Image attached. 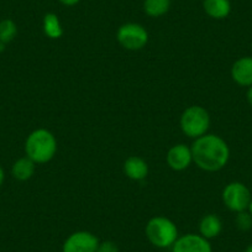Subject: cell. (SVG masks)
<instances>
[{
    "label": "cell",
    "mask_w": 252,
    "mask_h": 252,
    "mask_svg": "<svg viewBox=\"0 0 252 252\" xmlns=\"http://www.w3.org/2000/svg\"><path fill=\"white\" fill-rule=\"evenodd\" d=\"M192 156L199 168L208 172L221 169L229 159L230 151L226 142L215 135H205L195 140Z\"/></svg>",
    "instance_id": "cell-1"
},
{
    "label": "cell",
    "mask_w": 252,
    "mask_h": 252,
    "mask_svg": "<svg viewBox=\"0 0 252 252\" xmlns=\"http://www.w3.org/2000/svg\"><path fill=\"white\" fill-rule=\"evenodd\" d=\"M57 144L50 131L45 129L36 130L31 132L25 144L26 155L35 163L48 162L56 154Z\"/></svg>",
    "instance_id": "cell-2"
},
{
    "label": "cell",
    "mask_w": 252,
    "mask_h": 252,
    "mask_svg": "<svg viewBox=\"0 0 252 252\" xmlns=\"http://www.w3.org/2000/svg\"><path fill=\"white\" fill-rule=\"evenodd\" d=\"M146 236L152 245L159 249L173 246L178 239V230L169 219L163 217L152 218L146 225Z\"/></svg>",
    "instance_id": "cell-3"
},
{
    "label": "cell",
    "mask_w": 252,
    "mask_h": 252,
    "mask_svg": "<svg viewBox=\"0 0 252 252\" xmlns=\"http://www.w3.org/2000/svg\"><path fill=\"white\" fill-rule=\"evenodd\" d=\"M210 124L207 110L200 106H190L181 118V127L189 137H200L205 134Z\"/></svg>",
    "instance_id": "cell-4"
},
{
    "label": "cell",
    "mask_w": 252,
    "mask_h": 252,
    "mask_svg": "<svg viewBox=\"0 0 252 252\" xmlns=\"http://www.w3.org/2000/svg\"><path fill=\"white\" fill-rule=\"evenodd\" d=\"M225 205L232 212L241 213L249 208L251 203V193L249 189L239 182H234L226 186L222 192Z\"/></svg>",
    "instance_id": "cell-5"
},
{
    "label": "cell",
    "mask_w": 252,
    "mask_h": 252,
    "mask_svg": "<svg viewBox=\"0 0 252 252\" xmlns=\"http://www.w3.org/2000/svg\"><path fill=\"white\" fill-rule=\"evenodd\" d=\"M149 40L147 31L139 24H125L118 31V41L127 50H140Z\"/></svg>",
    "instance_id": "cell-6"
},
{
    "label": "cell",
    "mask_w": 252,
    "mask_h": 252,
    "mask_svg": "<svg viewBox=\"0 0 252 252\" xmlns=\"http://www.w3.org/2000/svg\"><path fill=\"white\" fill-rule=\"evenodd\" d=\"M99 240L93 234L78 231L72 234L63 244L62 252H96Z\"/></svg>",
    "instance_id": "cell-7"
},
{
    "label": "cell",
    "mask_w": 252,
    "mask_h": 252,
    "mask_svg": "<svg viewBox=\"0 0 252 252\" xmlns=\"http://www.w3.org/2000/svg\"><path fill=\"white\" fill-rule=\"evenodd\" d=\"M172 252H212V246L202 235L188 234L176 240Z\"/></svg>",
    "instance_id": "cell-8"
},
{
    "label": "cell",
    "mask_w": 252,
    "mask_h": 252,
    "mask_svg": "<svg viewBox=\"0 0 252 252\" xmlns=\"http://www.w3.org/2000/svg\"><path fill=\"white\" fill-rule=\"evenodd\" d=\"M192 159V150H189L184 145H176L169 150L168 155H167V162L174 171L186 169L190 164Z\"/></svg>",
    "instance_id": "cell-9"
},
{
    "label": "cell",
    "mask_w": 252,
    "mask_h": 252,
    "mask_svg": "<svg viewBox=\"0 0 252 252\" xmlns=\"http://www.w3.org/2000/svg\"><path fill=\"white\" fill-rule=\"evenodd\" d=\"M232 79L242 87H252V57L240 58L231 68Z\"/></svg>",
    "instance_id": "cell-10"
},
{
    "label": "cell",
    "mask_w": 252,
    "mask_h": 252,
    "mask_svg": "<svg viewBox=\"0 0 252 252\" xmlns=\"http://www.w3.org/2000/svg\"><path fill=\"white\" fill-rule=\"evenodd\" d=\"M124 171L129 178L135 179V181H141L147 176L149 168H147V164L144 159L132 156L126 159L125 164H124Z\"/></svg>",
    "instance_id": "cell-11"
},
{
    "label": "cell",
    "mask_w": 252,
    "mask_h": 252,
    "mask_svg": "<svg viewBox=\"0 0 252 252\" xmlns=\"http://www.w3.org/2000/svg\"><path fill=\"white\" fill-rule=\"evenodd\" d=\"M203 6L205 13L214 19L226 18L231 10L230 0H204Z\"/></svg>",
    "instance_id": "cell-12"
},
{
    "label": "cell",
    "mask_w": 252,
    "mask_h": 252,
    "mask_svg": "<svg viewBox=\"0 0 252 252\" xmlns=\"http://www.w3.org/2000/svg\"><path fill=\"white\" fill-rule=\"evenodd\" d=\"M221 221H220L219 218L214 214L207 215L202 219L199 225L200 235L205 239H213V237H217L218 235L221 231Z\"/></svg>",
    "instance_id": "cell-13"
},
{
    "label": "cell",
    "mask_w": 252,
    "mask_h": 252,
    "mask_svg": "<svg viewBox=\"0 0 252 252\" xmlns=\"http://www.w3.org/2000/svg\"><path fill=\"white\" fill-rule=\"evenodd\" d=\"M33 172H35V162L29 157L18 159L11 169L14 178H16L18 181H28L32 177Z\"/></svg>",
    "instance_id": "cell-14"
},
{
    "label": "cell",
    "mask_w": 252,
    "mask_h": 252,
    "mask_svg": "<svg viewBox=\"0 0 252 252\" xmlns=\"http://www.w3.org/2000/svg\"><path fill=\"white\" fill-rule=\"evenodd\" d=\"M43 31L50 38H60L63 35V29L56 14H46L43 18Z\"/></svg>",
    "instance_id": "cell-15"
},
{
    "label": "cell",
    "mask_w": 252,
    "mask_h": 252,
    "mask_svg": "<svg viewBox=\"0 0 252 252\" xmlns=\"http://www.w3.org/2000/svg\"><path fill=\"white\" fill-rule=\"evenodd\" d=\"M171 8V0H145L144 9L147 15L152 18L162 16Z\"/></svg>",
    "instance_id": "cell-16"
},
{
    "label": "cell",
    "mask_w": 252,
    "mask_h": 252,
    "mask_svg": "<svg viewBox=\"0 0 252 252\" xmlns=\"http://www.w3.org/2000/svg\"><path fill=\"white\" fill-rule=\"evenodd\" d=\"M18 33L15 23L10 19H4L0 21V42L3 45L11 42Z\"/></svg>",
    "instance_id": "cell-17"
},
{
    "label": "cell",
    "mask_w": 252,
    "mask_h": 252,
    "mask_svg": "<svg viewBox=\"0 0 252 252\" xmlns=\"http://www.w3.org/2000/svg\"><path fill=\"white\" fill-rule=\"evenodd\" d=\"M236 225L242 231H247L252 227V215L249 213L241 212L239 213L236 218Z\"/></svg>",
    "instance_id": "cell-18"
},
{
    "label": "cell",
    "mask_w": 252,
    "mask_h": 252,
    "mask_svg": "<svg viewBox=\"0 0 252 252\" xmlns=\"http://www.w3.org/2000/svg\"><path fill=\"white\" fill-rule=\"evenodd\" d=\"M96 252H119L118 246L113 241H104L99 244Z\"/></svg>",
    "instance_id": "cell-19"
},
{
    "label": "cell",
    "mask_w": 252,
    "mask_h": 252,
    "mask_svg": "<svg viewBox=\"0 0 252 252\" xmlns=\"http://www.w3.org/2000/svg\"><path fill=\"white\" fill-rule=\"evenodd\" d=\"M60 1L63 4V5H67V6H73L79 3V0H60Z\"/></svg>",
    "instance_id": "cell-20"
},
{
    "label": "cell",
    "mask_w": 252,
    "mask_h": 252,
    "mask_svg": "<svg viewBox=\"0 0 252 252\" xmlns=\"http://www.w3.org/2000/svg\"><path fill=\"white\" fill-rule=\"evenodd\" d=\"M4 179H5V173H4V169L1 168V166H0V187L3 186Z\"/></svg>",
    "instance_id": "cell-21"
},
{
    "label": "cell",
    "mask_w": 252,
    "mask_h": 252,
    "mask_svg": "<svg viewBox=\"0 0 252 252\" xmlns=\"http://www.w3.org/2000/svg\"><path fill=\"white\" fill-rule=\"evenodd\" d=\"M247 99H249V103L251 104L252 106V87H250L249 92H247Z\"/></svg>",
    "instance_id": "cell-22"
},
{
    "label": "cell",
    "mask_w": 252,
    "mask_h": 252,
    "mask_svg": "<svg viewBox=\"0 0 252 252\" xmlns=\"http://www.w3.org/2000/svg\"><path fill=\"white\" fill-rule=\"evenodd\" d=\"M245 252H252V245H250V246L247 247L246 251H245Z\"/></svg>",
    "instance_id": "cell-23"
},
{
    "label": "cell",
    "mask_w": 252,
    "mask_h": 252,
    "mask_svg": "<svg viewBox=\"0 0 252 252\" xmlns=\"http://www.w3.org/2000/svg\"><path fill=\"white\" fill-rule=\"evenodd\" d=\"M249 208H250V214H251V215H252V200H251V203H250Z\"/></svg>",
    "instance_id": "cell-24"
},
{
    "label": "cell",
    "mask_w": 252,
    "mask_h": 252,
    "mask_svg": "<svg viewBox=\"0 0 252 252\" xmlns=\"http://www.w3.org/2000/svg\"><path fill=\"white\" fill-rule=\"evenodd\" d=\"M3 48H4V45L1 42H0V51H3Z\"/></svg>",
    "instance_id": "cell-25"
}]
</instances>
